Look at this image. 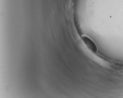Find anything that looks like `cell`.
<instances>
[{"label": "cell", "mask_w": 123, "mask_h": 98, "mask_svg": "<svg viewBox=\"0 0 123 98\" xmlns=\"http://www.w3.org/2000/svg\"><path fill=\"white\" fill-rule=\"evenodd\" d=\"M81 39L87 48L93 55H95L99 51L96 44L90 37L86 36H83Z\"/></svg>", "instance_id": "cell-1"}]
</instances>
